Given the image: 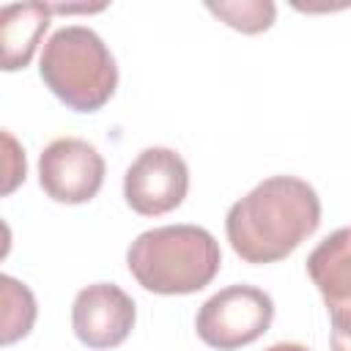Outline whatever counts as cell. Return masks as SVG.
Returning <instances> with one entry per match:
<instances>
[{
	"label": "cell",
	"mask_w": 351,
	"mask_h": 351,
	"mask_svg": "<svg viewBox=\"0 0 351 351\" xmlns=\"http://www.w3.org/2000/svg\"><path fill=\"white\" fill-rule=\"evenodd\" d=\"M3 145H5V176H3V195H11L27 173L25 165V151L19 148V143L11 137V132H3Z\"/></svg>",
	"instance_id": "obj_12"
},
{
	"label": "cell",
	"mask_w": 351,
	"mask_h": 351,
	"mask_svg": "<svg viewBox=\"0 0 351 351\" xmlns=\"http://www.w3.org/2000/svg\"><path fill=\"white\" fill-rule=\"evenodd\" d=\"M0 299H3V315H0V340L3 346H11L30 335L36 324V296L33 291L19 282L11 274L0 277Z\"/></svg>",
	"instance_id": "obj_10"
},
{
	"label": "cell",
	"mask_w": 351,
	"mask_h": 351,
	"mask_svg": "<svg viewBox=\"0 0 351 351\" xmlns=\"http://www.w3.org/2000/svg\"><path fill=\"white\" fill-rule=\"evenodd\" d=\"M214 16H219L228 27L239 33H263L274 25L277 5L271 0H241V3H208L206 5Z\"/></svg>",
	"instance_id": "obj_11"
},
{
	"label": "cell",
	"mask_w": 351,
	"mask_h": 351,
	"mask_svg": "<svg viewBox=\"0 0 351 351\" xmlns=\"http://www.w3.org/2000/svg\"><path fill=\"white\" fill-rule=\"evenodd\" d=\"M274 318V302L263 288L236 282L208 296L197 315V337L217 351H236L255 343Z\"/></svg>",
	"instance_id": "obj_4"
},
{
	"label": "cell",
	"mask_w": 351,
	"mask_h": 351,
	"mask_svg": "<svg viewBox=\"0 0 351 351\" xmlns=\"http://www.w3.org/2000/svg\"><path fill=\"white\" fill-rule=\"evenodd\" d=\"M266 351H310V348L302 346V343H274V346H269Z\"/></svg>",
	"instance_id": "obj_13"
},
{
	"label": "cell",
	"mask_w": 351,
	"mask_h": 351,
	"mask_svg": "<svg viewBox=\"0 0 351 351\" xmlns=\"http://www.w3.org/2000/svg\"><path fill=\"white\" fill-rule=\"evenodd\" d=\"M52 8L44 3H8L0 8V44H3V69H25L49 27Z\"/></svg>",
	"instance_id": "obj_9"
},
{
	"label": "cell",
	"mask_w": 351,
	"mask_h": 351,
	"mask_svg": "<svg viewBox=\"0 0 351 351\" xmlns=\"http://www.w3.org/2000/svg\"><path fill=\"white\" fill-rule=\"evenodd\" d=\"M307 277L326 304L332 351H351V228H337L307 255Z\"/></svg>",
	"instance_id": "obj_7"
},
{
	"label": "cell",
	"mask_w": 351,
	"mask_h": 351,
	"mask_svg": "<svg viewBox=\"0 0 351 351\" xmlns=\"http://www.w3.org/2000/svg\"><path fill=\"white\" fill-rule=\"evenodd\" d=\"M38 77L74 112L101 110L118 88V66L110 47L85 25H63L44 41Z\"/></svg>",
	"instance_id": "obj_3"
},
{
	"label": "cell",
	"mask_w": 351,
	"mask_h": 351,
	"mask_svg": "<svg viewBox=\"0 0 351 351\" xmlns=\"http://www.w3.org/2000/svg\"><path fill=\"white\" fill-rule=\"evenodd\" d=\"M189 167L184 156L165 145L143 148L123 173V200L140 217H162L184 203Z\"/></svg>",
	"instance_id": "obj_5"
},
{
	"label": "cell",
	"mask_w": 351,
	"mask_h": 351,
	"mask_svg": "<svg viewBox=\"0 0 351 351\" xmlns=\"http://www.w3.org/2000/svg\"><path fill=\"white\" fill-rule=\"evenodd\" d=\"M126 266L148 293L186 296L217 277L222 252L206 228L181 222L143 230L126 250Z\"/></svg>",
	"instance_id": "obj_2"
},
{
	"label": "cell",
	"mask_w": 351,
	"mask_h": 351,
	"mask_svg": "<svg viewBox=\"0 0 351 351\" xmlns=\"http://www.w3.org/2000/svg\"><path fill=\"white\" fill-rule=\"evenodd\" d=\"M104 156L82 137H58L38 156V184L55 203L80 206L99 195L104 184Z\"/></svg>",
	"instance_id": "obj_6"
},
{
	"label": "cell",
	"mask_w": 351,
	"mask_h": 351,
	"mask_svg": "<svg viewBox=\"0 0 351 351\" xmlns=\"http://www.w3.org/2000/svg\"><path fill=\"white\" fill-rule=\"evenodd\" d=\"M318 225V192L296 176H271L228 208L225 236L244 263L261 266L288 258Z\"/></svg>",
	"instance_id": "obj_1"
},
{
	"label": "cell",
	"mask_w": 351,
	"mask_h": 351,
	"mask_svg": "<svg viewBox=\"0 0 351 351\" xmlns=\"http://www.w3.org/2000/svg\"><path fill=\"white\" fill-rule=\"evenodd\" d=\"M137 321L134 299L115 282L85 285L71 304V329L77 340L93 351L121 346Z\"/></svg>",
	"instance_id": "obj_8"
}]
</instances>
